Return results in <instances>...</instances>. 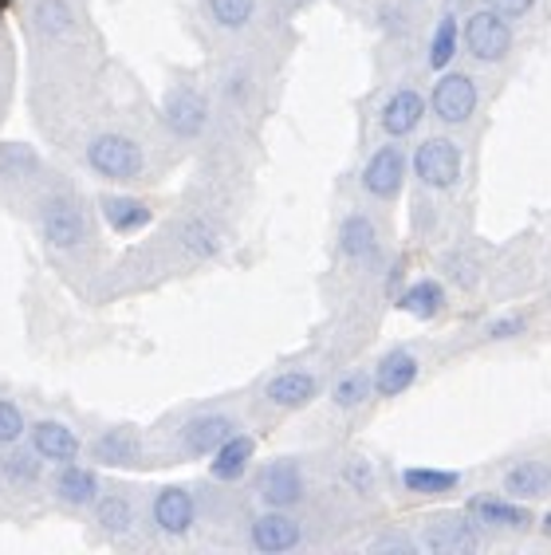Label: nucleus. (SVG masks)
Returning a JSON list of instances; mask_svg holds the SVG:
<instances>
[{
	"mask_svg": "<svg viewBox=\"0 0 551 555\" xmlns=\"http://www.w3.org/2000/svg\"><path fill=\"white\" fill-rule=\"evenodd\" d=\"M256 492H260V501L268 508H296L304 501V469H299V461L280 457L272 465H265L260 477H256Z\"/></svg>",
	"mask_w": 551,
	"mask_h": 555,
	"instance_id": "423d86ee",
	"label": "nucleus"
},
{
	"mask_svg": "<svg viewBox=\"0 0 551 555\" xmlns=\"http://www.w3.org/2000/svg\"><path fill=\"white\" fill-rule=\"evenodd\" d=\"M504 492L520 496V501H540L551 496V465L543 461H520L504 473Z\"/></svg>",
	"mask_w": 551,
	"mask_h": 555,
	"instance_id": "4be33fe9",
	"label": "nucleus"
},
{
	"mask_svg": "<svg viewBox=\"0 0 551 555\" xmlns=\"http://www.w3.org/2000/svg\"><path fill=\"white\" fill-rule=\"evenodd\" d=\"M406 492H418V496H446L461 485V473L449 469H425V465H413V469L402 473Z\"/></svg>",
	"mask_w": 551,
	"mask_h": 555,
	"instance_id": "393cba45",
	"label": "nucleus"
},
{
	"mask_svg": "<svg viewBox=\"0 0 551 555\" xmlns=\"http://www.w3.org/2000/svg\"><path fill=\"white\" fill-rule=\"evenodd\" d=\"M339 248L343 257L350 260H367L379 248V229H374V221L367 214H350L347 221H343L339 229Z\"/></svg>",
	"mask_w": 551,
	"mask_h": 555,
	"instance_id": "5701e85b",
	"label": "nucleus"
},
{
	"mask_svg": "<svg viewBox=\"0 0 551 555\" xmlns=\"http://www.w3.org/2000/svg\"><path fill=\"white\" fill-rule=\"evenodd\" d=\"M33 449L40 461H55V465H67L84 453V441L67 422H55V417H43L33 426Z\"/></svg>",
	"mask_w": 551,
	"mask_h": 555,
	"instance_id": "f8f14e48",
	"label": "nucleus"
},
{
	"mask_svg": "<svg viewBox=\"0 0 551 555\" xmlns=\"http://www.w3.org/2000/svg\"><path fill=\"white\" fill-rule=\"evenodd\" d=\"M36 28L43 36H64L72 28V9L67 0H36Z\"/></svg>",
	"mask_w": 551,
	"mask_h": 555,
	"instance_id": "7c9ffc66",
	"label": "nucleus"
},
{
	"mask_svg": "<svg viewBox=\"0 0 551 555\" xmlns=\"http://www.w3.org/2000/svg\"><path fill=\"white\" fill-rule=\"evenodd\" d=\"M4 477L16 485H33L40 477V461H33V453H12L4 461Z\"/></svg>",
	"mask_w": 551,
	"mask_h": 555,
	"instance_id": "72a5a7b5",
	"label": "nucleus"
},
{
	"mask_svg": "<svg viewBox=\"0 0 551 555\" xmlns=\"http://www.w3.org/2000/svg\"><path fill=\"white\" fill-rule=\"evenodd\" d=\"M95 524L111 535H127L134 528V504L118 492H106L95 501Z\"/></svg>",
	"mask_w": 551,
	"mask_h": 555,
	"instance_id": "a878e982",
	"label": "nucleus"
},
{
	"mask_svg": "<svg viewBox=\"0 0 551 555\" xmlns=\"http://www.w3.org/2000/svg\"><path fill=\"white\" fill-rule=\"evenodd\" d=\"M398 308L413 320H434L437 311L446 308V288L437 284V280H418L410 288L398 296Z\"/></svg>",
	"mask_w": 551,
	"mask_h": 555,
	"instance_id": "b1692460",
	"label": "nucleus"
},
{
	"mask_svg": "<svg viewBox=\"0 0 551 555\" xmlns=\"http://www.w3.org/2000/svg\"><path fill=\"white\" fill-rule=\"evenodd\" d=\"M425 118V99L413 91V87H402V91H394L386 103H382V130L390 134V139H406V134H413V130L422 127Z\"/></svg>",
	"mask_w": 551,
	"mask_h": 555,
	"instance_id": "4468645a",
	"label": "nucleus"
},
{
	"mask_svg": "<svg viewBox=\"0 0 551 555\" xmlns=\"http://www.w3.org/2000/svg\"><path fill=\"white\" fill-rule=\"evenodd\" d=\"M87 166L106 182H134L146 170V154L127 134H95L87 146Z\"/></svg>",
	"mask_w": 551,
	"mask_h": 555,
	"instance_id": "f257e3e1",
	"label": "nucleus"
},
{
	"mask_svg": "<svg viewBox=\"0 0 551 555\" xmlns=\"http://www.w3.org/2000/svg\"><path fill=\"white\" fill-rule=\"evenodd\" d=\"M488 9L500 12V16H509V21H516V16H524V12L536 4V0H485Z\"/></svg>",
	"mask_w": 551,
	"mask_h": 555,
	"instance_id": "c9c22d12",
	"label": "nucleus"
},
{
	"mask_svg": "<svg viewBox=\"0 0 551 555\" xmlns=\"http://www.w3.org/2000/svg\"><path fill=\"white\" fill-rule=\"evenodd\" d=\"M430 107H434V115L441 118V122L461 127V122H469L473 111H477V83H473L465 72H446L434 83Z\"/></svg>",
	"mask_w": 551,
	"mask_h": 555,
	"instance_id": "39448f33",
	"label": "nucleus"
},
{
	"mask_svg": "<svg viewBox=\"0 0 551 555\" xmlns=\"http://www.w3.org/2000/svg\"><path fill=\"white\" fill-rule=\"evenodd\" d=\"M12 9V0H0V12H9Z\"/></svg>",
	"mask_w": 551,
	"mask_h": 555,
	"instance_id": "4c0bfd02",
	"label": "nucleus"
},
{
	"mask_svg": "<svg viewBox=\"0 0 551 555\" xmlns=\"http://www.w3.org/2000/svg\"><path fill=\"white\" fill-rule=\"evenodd\" d=\"M253 457H256V441L248 434L225 438L221 446L213 449V461H209L213 481H225V485L241 481L244 473H248V465H253Z\"/></svg>",
	"mask_w": 551,
	"mask_h": 555,
	"instance_id": "f3484780",
	"label": "nucleus"
},
{
	"mask_svg": "<svg viewBox=\"0 0 551 555\" xmlns=\"http://www.w3.org/2000/svg\"><path fill=\"white\" fill-rule=\"evenodd\" d=\"M418 374H422V363H418L410 351H386L379 359V366H374L371 378H374L379 398H398L418 383Z\"/></svg>",
	"mask_w": 551,
	"mask_h": 555,
	"instance_id": "2eb2a0df",
	"label": "nucleus"
},
{
	"mask_svg": "<svg viewBox=\"0 0 551 555\" xmlns=\"http://www.w3.org/2000/svg\"><path fill=\"white\" fill-rule=\"evenodd\" d=\"M52 492L60 504H72V508H84V504L99 501V477L95 469H84V465H60V473L52 477Z\"/></svg>",
	"mask_w": 551,
	"mask_h": 555,
	"instance_id": "6ab92c4d",
	"label": "nucleus"
},
{
	"mask_svg": "<svg viewBox=\"0 0 551 555\" xmlns=\"http://www.w3.org/2000/svg\"><path fill=\"white\" fill-rule=\"evenodd\" d=\"M40 170V154L24 142H4L0 146V178L4 182H28Z\"/></svg>",
	"mask_w": 551,
	"mask_h": 555,
	"instance_id": "bb28decb",
	"label": "nucleus"
},
{
	"mask_svg": "<svg viewBox=\"0 0 551 555\" xmlns=\"http://www.w3.org/2000/svg\"><path fill=\"white\" fill-rule=\"evenodd\" d=\"M154 524H158V532L166 535H185L193 528V520H197V504H193V492L181 489V485H166V489H158V496H154Z\"/></svg>",
	"mask_w": 551,
	"mask_h": 555,
	"instance_id": "9d476101",
	"label": "nucleus"
},
{
	"mask_svg": "<svg viewBox=\"0 0 551 555\" xmlns=\"http://www.w3.org/2000/svg\"><path fill=\"white\" fill-rule=\"evenodd\" d=\"M543 528H548V532H551V513H548V516H543Z\"/></svg>",
	"mask_w": 551,
	"mask_h": 555,
	"instance_id": "58836bf2",
	"label": "nucleus"
},
{
	"mask_svg": "<svg viewBox=\"0 0 551 555\" xmlns=\"http://www.w3.org/2000/svg\"><path fill=\"white\" fill-rule=\"evenodd\" d=\"M99 209H103V221L111 224L118 236H130L154 221V209H150L146 202L123 197V193H106V197H99Z\"/></svg>",
	"mask_w": 551,
	"mask_h": 555,
	"instance_id": "aec40b11",
	"label": "nucleus"
},
{
	"mask_svg": "<svg viewBox=\"0 0 551 555\" xmlns=\"http://www.w3.org/2000/svg\"><path fill=\"white\" fill-rule=\"evenodd\" d=\"M265 398L280 410H304L319 398V378L311 371H284L268 383Z\"/></svg>",
	"mask_w": 551,
	"mask_h": 555,
	"instance_id": "dca6fc26",
	"label": "nucleus"
},
{
	"mask_svg": "<svg viewBox=\"0 0 551 555\" xmlns=\"http://www.w3.org/2000/svg\"><path fill=\"white\" fill-rule=\"evenodd\" d=\"M465 513L477 524H488V528H524V524H531L524 504L500 501V496H473L465 504Z\"/></svg>",
	"mask_w": 551,
	"mask_h": 555,
	"instance_id": "412c9836",
	"label": "nucleus"
},
{
	"mask_svg": "<svg viewBox=\"0 0 551 555\" xmlns=\"http://www.w3.org/2000/svg\"><path fill=\"white\" fill-rule=\"evenodd\" d=\"M343 481H347L350 489H359L362 496H367V492L374 489V473H371V465H367L362 457H350L347 465H343Z\"/></svg>",
	"mask_w": 551,
	"mask_h": 555,
	"instance_id": "f704fd0d",
	"label": "nucleus"
},
{
	"mask_svg": "<svg viewBox=\"0 0 551 555\" xmlns=\"http://www.w3.org/2000/svg\"><path fill=\"white\" fill-rule=\"evenodd\" d=\"M422 547L437 555H457L477 547V520L473 516H441L422 532Z\"/></svg>",
	"mask_w": 551,
	"mask_h": 555,
	"instance_id": "9b49d317",
	"label": "nucleus"
},
{
	"mask_svg": "<svg viewBox=\"0 0 551 555\" xmlns=\"http://www.w3.org/2000/svg\"><path fill=\"white\" fill-rule=\"evenodd\" d=\"M465 48L477 64H500L512 52V24L492 9L473 12L465 21Z\"/></svg>",
	"mask_w": 551,
	"mask_h": 555,
	"instance_id": "f03ea898",
	"label": "nucleus"
},
{
	"mask_svg": "<svg viewBox=\"0 0 551 555\" xmlns=\"http://www.w3.org/2000/svg\"><path fill=\"white\" fill-rule=\"evenodd\" d=\"M256 0H209V16L229 33H241L244 24L253 21Z\"/></svg>",
	"mask_w": 551,
	"mask_h": 555,
	"instance_id": "c756f323",
	"label": "nucleus"
},
{
	"mask_svg": "<svg viewBox=\"0 0 551 555\" xmlns=\"http://www.w3.org/2000/svg\"><path fill=\"white\" fill-rule=\"evenodd\" d=\"M91 457L99 465H111V469H127V465H138V457H142V441H138L134 429L111 426L91 441Z\"/></svg>",
	"mask_w": 551,
	"mask_h": 555,
	"instance_id": "a211bd4d",
	"label": "nucleus"
},
{
	"mask_svg": "<svg viewBox=\"0 0 551 555\" xmlns=\"http://www.w3.org/2000/svg\"><path fill=\"white\" fill-rule=\"evenodd\" d=\"M520 327H524L520 320H504V323H497V327L488 332V339H512V335H520Z\"/></svg>",
	"mask_w": 551,
	"mask_h": 555,
	"instance_id": "e433bc0d",
	"label": "nucleus"
},
{
	"mask_svg": "<svg viewBox=\"0 0 551 555\" xmlns=\"http://www.w3.org/2000/svg\"><path fill=\"white\" fill-rule=\"evenodd\" d=\"M371 390H374V378L367 371H350V374H343L339 383H335V390H331V402L339 410H355V406H362L367 398H371Z\"/></svg>",
	"mask_w": 551,
	"mask_h": 555,
	"instance_id": "c85d7f7f",
	"label": "nucleus"
},
{
	"mask_svg": "<svg viewBox=\"0 0 551 555\" xmlns=\"http://www.w3.org/2000/svg\"><path fill=\"white\" fill-rule=\"evenodd\" d=\"M233 434H236L233 417L197 414V417H190V422L181 426V449H185L190 457H213V449L221 446L225 438H233Z\"/></svg>",
	"mask_w": 551,
	"mask_h": 555,
	"instance_id": "ddd939ff",
	"label": "nucleus"
},
{
	"mask_svg": "<svg viewBox=\"0 0 551 555\" xmlns=\"http://www.w3.org/2000/svg\"><path fill=\"white\" fill-rule=\"evenodd\" d=\"M162 122L178 134V139H197L205 127H209V103H205L202 91L193 87H174L166 103H162Z\"/></svg>",
	"mask_w": 551,
	"mask_h": 555,
	"instance_id": "0eeeda50",
	"label": "nucleus"
},
{
	"mask_svg": "<svg viewBox=\"0 0 551 555\" xmlns=\"http://www.w3.org/2000/svg\"><path fill=\"white\" fill-rule=\"evenodd\" d=\"M28 434V422H24V410L9 398H0V446H16V441Z\"/></svg>",
	"mask_w": 551,
	"mask_h": 555,
	"instance_id": "473e14b6",
	"label": "nucleus"
},
{
	"mask_svg": "<svg viewBox=\"0 0 551 555\" xmlns=\"http://www.w3.org/2000/svg\"><path fill=\"white\" fill-rule=\"evenodd\" d=\"M248 540H253L256 552L280 555V552H292V547H299V540H304V528H299L296 516H287V508H268V513H260L253 520V528H248Z\"/></svg>",
	"mask_w": 551,
	"mask_h": 555,
	"instance_id": "6e6552de",
	"label": "nucleus"
},
{
	"mask_svg": "<svg viewBox=\"0 0 551 555\" xmlns=\"http://www.w3.org/2000/svg\"><path fill=\"white\" fill-rule=\"evenodd\" d=\"M181 245L190 248L193 257H213V253L221 248V241H217V233H213L205 221H190L181 229Z\"/></svg>",
	"mask_w": 551,
	"mask_h": 555,
	"instance_id": "2f4dec72",
	"label": "nucleus"
},
{
	"mask_svg": "<svg viewBox=\"0 0 551 555\" xmlns=\"http://www.w3.org/2000/svg\"><path fill=\"white\" fill-rule=\"evenodd\" d=\"M461 166H465V154L449 139H425L413 154V173L430 190H453L461 182Z\"/></svg>",
	"mask_w": 551,
	"mask_h": 555,
	"instance_id": "7ed1b4c3",
	"label": "nucleus"
},
{
	"mask_svg": "<svg viewBox=\"0 0 551 555\" xmlns=\"http://www.w3.org/2000/svg\"><path fill=\"white\" fill-rule=\"evenodd\" d=\"M457 40H461V28H457V16H441L434 28V40H430V67L434 72H446L457 55Z\"/></svg>",
	"mask_w": 551,
	"mask_h": 555,
	"instance_id": "cd10ccee",
	"label": "nucleus"
},
{
	"mask_svg": "<svg viewBox=\"0 0 551 555\" xmlns=\"http://www.w3.org/2000/svg\"><path fill=\"white\" fill-rule=\"evenodd\" d=\"M402 182H406V154L398 146H382L371 154L367 162V170H362V190L379 197V202H390L402 193Z\"/></svg>",
	"mask_w": 551,
	"mask_h": 555,
	"instance_id": "1a4fd4ad",
	"label": "nucleus"
},
{
	"mask_svg": "<svg viewBox=\"0 0 551 555\" xmlns=\"http://www.w3.org/2000/svg\"><path fill=\"white\" fill-rule=\"evenodd\" d=\"M40 229L48 245L67 248V253L87 241V217L79 209V202H72V197H48L40 209Z\"/></svg>",
	"mask_w": 551,
	"mask_h": 555,
	"instance_id": "20e7f679",
	"label": "nucleus"
}]
</instances>
